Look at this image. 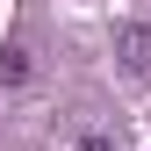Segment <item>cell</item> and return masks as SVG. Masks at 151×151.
Here are the masks:
<instances>
[{
	"label": "cell",
	"mask_w": 151,
	"mask_h": 151,
	"mask_svg": "<svg viewBox=\"0 0 151 151\" xmlns=\"http://www.w3.org/2000/svg\"><path fill=\"white\" fill-rule=\"evenodd\" d=\"M115 58H122V72L151 79V22H115Z\"/></svg>",
	"instance_id": "6da1fadb"
},
{
	"label": "cell",
	"mask_w": 151,
	"mask_h": 151,
	"mask_svg": "<svg viewBox=\"0 0 151 151\" xmlns=\"http://www.w3.org/2000/svg\"><path fill=\"white\" fill-rule=\"evenodd\" d=\"M29 72H36V58H29V43H7V50H0V86H22Z\"/></svg>",
	"instance_id": "7a4b0ae2"
},
{
	"label": "cell",
	"mask_w": 151,
	"mask_h": 151,
	"mask_svg": "<svg viewBox=\"0 0 151 151\" xmlns=\"http://www.w3.org/2000/svg\"><path fill=\"white\" fill-rule=\"evenodd\" d=\"M72 151H115V144H108V137H79Z\"/></svg>",
	"instance_id": "3957f363"
}]
</instances>
